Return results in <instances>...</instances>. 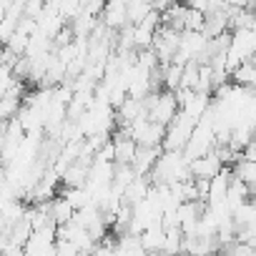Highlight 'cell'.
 Segmentation results:
<instances>
[{"instance_id":"7","label":"cell","mask_w":256,"mask_h":256,"mask_svg":"<svg viewBox=\"0 0 256 256\" xmlns=\"http://www.w3.org/2000/svg\"><path fill=\"white\" fill-rule=\"evenodd\" d=\"M100 20L113 28V30H120L123 26H128V3L126 0H106V6L100 10Z\"/></svg>"},{"instance_id":"9","label":"cell","mask_w":256,"mask_h":256,"mask_svg":"<svg viewBox=\"0 0 256 256\" xmlns=\"http://www.w3.org/2000/svg\"><path fill=\"white\" fill-rule=\"evenodd\" d=\"M161 154H164V146H138L131 166L136 168V174H151V168Z\"/></svg>"},{"instance_id":"13","label":"cell","mask_w":256,"mask_h":256,"mask_svg":"<svg viewBox=\"0 0 256 256\" xmlns=\"http://www.w3.org/2000/svg\"><path fill=\"white\" fill-rule=\"evenodd\" d=\"M3 146H6V123H0V154H3Z\"/></svg>"},{"instance_id":"14","label":"cell","mask_w":256,"mask_h":256,"mask_svg":"<svg viewBox=\"0 0 256 256\" xmlns=\"http://www.w3.org/2000/svg\"><path fill=\"white\" fill-rule=\"evenodd\" d=\"M251 10H254V23H251V28L256 30V8H251Z\"/></svg>"},{"instance_id":"2","label":"cell","mask_w":256,"mask_h":256,"mask_svg":"<svg viewBox=\"0 0 256 256\" xmlns=\"http://www.w3.org/2000/svg\"><path fill=\"white\" fill-rule=\"evenodd\" d=\"M144 108H146V116L151 120H156L161 126H168L176 118L181 103L176 98V90L158 88V90H151L148 96H144Z\"/></svg>"},{"instance_id":"5","label":"cell","mask_w":256,"mask_h":256,"mask_svg":"<svg viewBox=\"0 0 256 256\" xmlns=\"http://www.w3.org/2000/svg\"><path fill=\"white\" fill-rule=\"evenodd\" d=\"M110 144H113V161L116 164H131L136 156V138L128 134V128H118L110 134Z\"/></svg>"},{"instance_id":"12","label":"cell","mask_w":256,"mask_h":256,"mask_svg":"<svg viewBox=\"0 0 256 256\" xmlns=\"http://www.w3.org/2000/svg\"><path fill=\"white\" fill-rule=\"evenodd\" d=\"M228 8H251V0H226Z\"/></svg>"},{"instance_id":"10","label":"cell","mask_w":256,"mask_h":256,"mask_svg":"<svg viewBox=\"0 0 256 256\" xmlns=\"http://www.w3.org/2000/svg\"><path fill=\"white\" fill-rule=\"evenodd\" d=\"M231 168H234V176H236V178H241L244 184H248L251 188H256V161L241 156Z\"/></svg>"},{"instance_id":"6","label":"cell","mask_w":256,"mask_h":256,"mask_svg":"<svg viewBox=\"0 0 256 256\" xmlns=\"http://www.w3.org/2000/svg\"><path fill=\"white\" fill-rule=\"evenodd\" d=\"M224 161L218 158L216 151H208V154H201V156H194L188 161V171L194 178H214L218 171H221Z\"/></svg>"},{"instance_id":"1","label":"cell","mask_w":256,"mask_h":256,"mask_svg":"<svg viewBox=\"0 0 256 256\" xmlns=\"http://www.w3.org/2000/svg\"><path fill=\"white\" fill-rule=\"evenodd\" d=\"M148 176H151L154 184H164V186H171L176 181L194 178L191 171H188V156L184 151H164L158 156V161L154 164V168H151Z\"/></svg>"},{"instance_id":"3","label":"cell","mask_w":256,"mask_h":256,"mask_svg":"<svg viewBox=\"0 0 256 256\" xmlns=\"http://www.w3.org/2000/svg\"><path fill=\"white\" fill-rule=\"evenodd\" d=\"M178 43H181V30H176V28L161 23V28L156 30L154 43H151V48H154V53H156V58H158L161 66L174 60V56H176V50H178Z\"/></svg>"},{"instance_id":"4","label":"cell","mask_w":256,"mask_h":256,"mask_svg":"<svg viewBox=\"0 0 256 256\" xmlns=\"http://www.w3.org/2000/svg\"><path fill=\"white\" fill-rule=\"evenodd\" d=\"M128 134L136 138L138 146H161V141L166 136V126H161L151 118H136L128 126Z\"/></svg>"},{"instance_id":"11","label":"cell","mask_w":256,"mask_h":256,"mask_svg":"<svg viewBox=\"0 0 256 256\" xmlns=\"http://www.w3.org/2000/svg\"><path fill=\"white\" fill-rule=\"evenodd\" d=\"M204 23H206V13L188 6L184 16V30H204Z\"/></svg>"},{"instance_id":"8","label":"cell","mask_w":256,"mask_h":256,"mask_svg":"<svg viewBox=\"0 0 256 256\" xmlns=\"http://www.w3.org/2000/svg\"><path fill=\"white\" fill-rule=\"evenodd\" d=\"M151 186H154V181H151V176H148V174H136V176H134V181L123 188L120 201H123V204H128V206H136L138 201H144V198L148 196Z\"/></svg>"}]
</instances>
